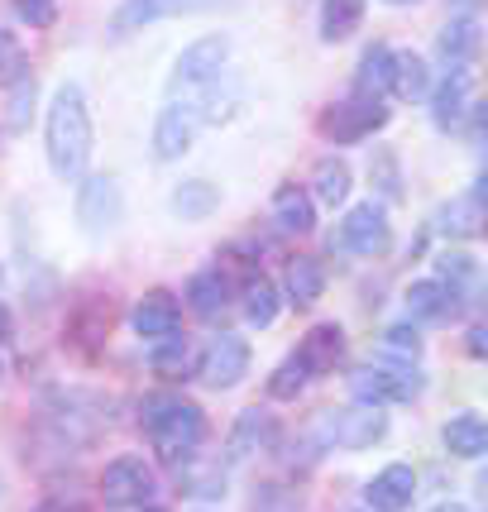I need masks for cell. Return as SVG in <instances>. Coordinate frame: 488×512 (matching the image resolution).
I'll return each mask as SVG.
<instances>
[{
	"instance_id": "1",
	"label": "cell",
	"mask_w": 488,
	"mask_h": 512,
	"mask_svg": "<svg viewBox=\"0 0 488 512\" xmlns=\"http://www.w3.org/2000/svg\"><path fill=\"white\" fill-rule=\"evenodd\" d=\"M44 149H48V168L63 182L82 178L91 158V111H87V91L77 82H63L53 91V106L44 120Z\"/></svg>"
},
{
	"instance_id": "2",
	"label": "cell",
	"mask_w": 488,
	"mask_h": 512,
	"mask_svg": "<svg viewBox=\"0 0 488 512\" xmlns=\"http://www.w3.org/2000/svg\"><path fill=\"white\" fill-rule=\"evenodd\" d=\"M139 426H144V436L154 441L163 465L192 460V455L201 450V441H206V412H201L197 402L168 398V393L144 398V407H139Z\"/></svg>"
},
{
	"instance_id": "3",
	"label": "cell",
	"mask_w": 488,
	"mask_h": 512,
	"mask_svg": "<svg viewBox=\"0 0 488 512\" xmlns=\"http://www.w3.org/2000/svg\"><path fill=\"white\" fill-rule=\"evenodd\" d=\"M216 115H221V87L216 91H178V96H168L163 111H158V120H154V158H163V163L182 158Z\"/></svg>"
},
{
	"instance_id": "4",
	"label": "cell",
	"mask_w": 488,
	"mask_h": 512,
	"mask_svg": "<svg viewBox=\"0 0 488 512\" xmlns=\"http://www.w3.org/2000/svg\"><path fill=\"white\" fill-rule=\"evenodd\" d=\"M383 431H388V417H383L378 407H369V402H359V407L326 412L311 436L326 450H369L374 441H383Z\"/></svg>"
},
{
	"instance_id": "5",
	"label": "cell",
	"mask_w": 488,
	"mask_h": 512,
	"mask_svg": "<svg viewBox=\"0 0 488 512\" xmlns=\"http://www.w3.org/2000/svg\"><path fill=\"white\" fill-rule=\"evenodd\" d=\"M225 63H230V44L221 34H206L192 48H182V58L173 63V77H168V96L178 91H216L225 77Z\"/></svg>"
},
{
	"instance_id": "6",
	"label": "cell",
	"mask_w": 488,
	"mask_h": 512,
	"mask_svg": "<svg viewBox=\"0 0 488 512\" xmlns=\"http://www.w3.org/2000/svg\"><path fill=\"white\" fill-rule=\"evenodd\" d=\"M230 0H120L111 15V39H130L139 29H149L158 20H178V15H206L221 10Z\"/></svg>"
},
{
	"instance_id": "7",
	"label": "cell",
	"mask_w": 488,
	"mask_h": 512,
	"mask_svg": "<svg viewBox=\"0 0 488 512\" xmlns=\"http://www.w3.org/2000/svg\"><path fill=\"white\" fill-rule=\"evenodd\" d=\"M388 125V106H383V96H350V101H340L331 111L321 115V134L331 139V144H359V139H369L374 130Z\"/></svg>"
},
{
	"instance_id": "8",
	"label": "cell",
	"mask_w": 488,
	"mask_h": 512,
	"mask_svg": "<svg viewBox=\"0 0 488 512\" xmlns=\"http://www.w3.org/2000/svg\"><path fill=\"white\" fill-rule=\"evenodd\" d=\"M350 388L369 407H398V402H412L422 393V374H412L402 364H369V369H359L350 379Z\"/></svg>"
},
{
	"instance_id": "9",
	"label": "cell",
	"mask_w": 488,
	"mask_h": 512,
	"mask_svg": "<svg viewBox=\"0 0 488 512\" xmlns=\"http://www.w3.org/2000/svg\"><path fill=\"white\" fill-rule=\"evenodd\" d=\"M154 493H158V479L139 455H120V460H111L106 474H101V498H106V508H144Z\"/></svg>"
},
{
	"instance_id": "10",
	"label": "cell",
	"mask_w": 488,
	"mask_h": 512,
	"mask_svg": "<svg viewBox=\"0 0 488 512\" xmlns=\"http://www.w3.org/2000/svg\"><path fill=\"white\" fill-rule=\"evenodd\" d=\"M335 245L350 249V254H364V259H374L383 249L393 245V225H388V211L374 206V201H364L355 206L345 221H340V235H335Z\"/></svg>"
},
{
	"instance_id": "11",
	"label": "cell",
	"mask_w": 488,
	"mask_h": 512,
	"mask_svg": "<svg viewBox=\"0 0 488 512\" xmlns=\"http://www.w3.org/2000/svg\"><path fill=\"white\" fill-rule=\"evenodd\" d=\"M197 374L206 388H235V383L249 374V340L244 335H216L211 345H206V355L197 359Z\"/></svg>"
},
{
	"instance_id": "12",
	"label": "cell",
	"mask_w": 488,
	"mask_h": 512,
	"mask_svg": "<svg viewBox=\"0 0 488 512\" xmlns=\"http://www.w3.org/2000/svg\"><path fill=\"white\" fill-rule=\"evenodd\" d=\"M77 221L87 225L91 235L111 230V225L125 221V192L115 178H87L82 192H77Z\"/></svg>"
},
{
	"instance_id": "13",
	"label": "cell",
	"mask_w": 488,
	"mask_h": 512,
	"mask_svg": "<svg viewBox=\"0 0 488 512\" xmlns=\"http://www.w3.org/2000/svg\"><path fill=\"white\" fill-rule=\"evenodd\" d=\"M130 326H134V335H139V340H154V345H158V340H168V335H178V326H182L178 297H173V292H163V288L144 292V297L134 302Z\"/></svg>"
},
{
	"instance_id": "14",
	"label": "cell",
	"mask_w": 488,
	"mask_h": 512,
	"mask_svg": "<svg viewBox=\"0 0 488 512\" xmlns=\"http://www.w3.org/2000/svg\"><path fill=\"white\" fill-rule=\"evenodd\" d=\"M278 441V422H273V412L264 407H244L235 426H230V441H225V455L230 460H249V455H259Z\"/></svg>"
},
{
	"instance_id": "15",
	"label": "cell",
	"mask_w": 488,
	"mask_h": 512,
	"mask_svg": "<svg viewBox=\"0 0 488 512\" xmlns=\"http://www.w3.org/2000/svg\"><path fill=\"white\" fill-rule=\"evenodd\" d=\"M345 355V331L335 326V321H321V326H311L302 335V345H297V364L307 369V379H321V374H331L335 364Z\"/></svg>"
},
{
	"instance_id": "16",
	"label": "cell",
	"mask_w": 488,
	"mask_h": 512,
	"mask_svg": "<svg viewBox=\"0 0 488 512\" xmlns=\"http://www.w3.org/2000/svg\"><path fill=\"white\" fill-rule=\"evenodd\" d=\"M412 493H417L412 465H388L369 479L364 503H369V512H402V508H412Z\"/></svg>"
},
{
	"instance_id": "17",
	"label": "cell",
	"mask_w": 488,
	"mask_h": 512,
	"mask_svg": "<svg viewBox=\"0 0 488 512\" xmlns=\"http://www.w3.org/2000/svg\"><path fill=\"white\" fill-rule=\"evenodd\" d=\"M469 87H474L469 67H450V77L431 91V120H436V130H460V120L469 115Z\"/></svg>"
},
{
	"instance_id": "18",
	"label": "cell",
	"mask_w": 488,
	"mask_h": 512,
	"mask_svg": "<svg viewBox=\"0 0 488 512\" xmlns=\"http://www.w3.org/2000/svg\"><path fill=\"white\" fill-rule=\"evenodd\" d=\"M235 302V283H230V273L225 268H201V273H192V283H187V307L197 316H221L225 307Z\"/></svg>"
},
{
	"instance_id": "19",
	"label": "cell",
	"mask_w": 488,
	"mask_h": 512,
	"mask_svg": "<svg viewBox=\"0 0 488 512\" xmlns=\"http://www.w3.org/2000/svg\"><path fill=\"white\" fill-rule=\"evenodd\" d=\"M479 44H484V29L474 15H455V20L441 29V39H436V53H441L450 67H469L479 58Z\"/></svg>"
},
{
	"instance_id": "20",
	"label": "cell",
	"mask_w": 488,
	"mask_h": 512,
	"mask_svg": "<svg viewBox=\"0 0 488 512\" xmlns=\"http://www.w3.org/2000/svg\"><path fill=\"white\" fill-rule=\"evenodd\" d=\"M445 450L450 455H460V460H479L488 450V422L479 412H460V417H450L445 422Z\"/></svg>"
},
{
	"instance_id": "21",
	"label": "cell",
	"mask_w": 488,
	"mask_h": 512,
	"mask_svg": "<svg viewBox=\"0 0 488 512\" xmlns=\"http://www.w3.org/2000/svg\"><path fill=\"white\" fill-rule=\"evenodd\" d=\"M273 221L283 225L288 235H311V225H316V206H311V197L297 187V182H288V187H278V192H273Z\"/></svg>"
},
{
	"instance_id": "22",
	"label": "cell",
	"mask_w": 488,
	"mask_h": 512,
	"mask_svg": "<svg viewBox=\"0 0 488 512\" xmlns=\"http://www.w3.org/2000/svg\"><path fill=\"white\" fill-rule=\"evenodd\" d=\"M455 312V297L445 288L441 278H422V283H412L407 288V316H417V321H441V316Z\"/></svg>"
},
{
	"instance_id": "23",
	"label": "cell",
	"mask_w": 488,
	"mask_h": 512,
	"mask_svg": "<svg viewBox=\"0 0 488 512\" xmlns=\"http://www.w3.org/2000/svg\"><path fill=\"white\" fill-rule=\"evenodd\" d=\"M326 292V268H321V259H292L288 264V302L292 307H311L316 297Z\"/></svg>"
},
{
	"instance_id": "24",
	"label": "cell",
	"mask_w": 488,
	"mask_h": 512,
	"mask_svg": "<svg viewBox=\"0 0 488 512\" xmlns=\"http://www.w3.org/2000/svg\"><path fill=\"white\" fill-rule=\"evenodd\" d=\"M216 206H221V187H216V182H206V178L182 182L178 192H173V211H178L182 221H206Z\"/></svg>"
},
{
	"instance_id": "25",
	"label": "cell",
	"mask_w": 488,
	"mask_h": 512,
	"mask_svg": "<svg viewBox=\"0 0 488 512\" xmlns=\"http://www.w3.org/2000/svg\"><path fill=\"white\" fill-rule=\"evenodd\" d=\"M364 24V0H321V39L340 44Z\"/></svg>"
},
{
	"instance_id": "26",
	"label": "cell",
	"mask_w": 488,
	"mask_h": 512,
	"mask_svg": "<svg viewBox=\"0 0 488 512\" xmlns=\"http://www.w3.org/2000/svg\"><path fill=\"white\" fill-rule=\"evenodd\" d=\"M154 374H158V379H168V383L192 379V374H197V355H192V345H187L182 335H168V340H158V350H154Z\"/></svg>"
},
{
	"instance_id": "27",
	"label": "cell",
	"mask_w": 488,
	"mask_h": 512,
	"mask_svg": "<svg viewBox=\"0 0 488 512\" xmlns=\"http://www.w3.org/2000/svg\"><path fill=\"white\" fill-rule=\"evenodd\" d=\"M388 91H393V96H402V101H417V96H426V91H431L426 58H417V53H393V82H388Z\"/></svg>"
},
{
	"instance_id": "28",
	"label": "cell",
	"mask_w": 488,
	"mask_h": 512,
	"mask_svg": "<svg viewBox=\"0 0 488 512\" xmlns=\"http://www.w3.org/2000/svg\"><path fill=\"white\" fill-rule=\"evenodd\" d=\"M393 82V48L374 44L364 58H359V72H355V91L359 96H383Z\"/></svg>"
},
{
	"instance_id": "29",
	"label": "cell",
	"mask_w": 488,
	"mask_h": 512,
	"mask_svg": "<svg viewBox=\"0 0 488 512\" xmlns=\"http://www.w3.org/2000/svg\"><path fill=\"white\" fill-rule=\"evenodd\" d=\"M316 187H311V192H316V201H321V206H340V201L350 197V168H345V163H340V158H321V163H316Z\"/></svg>"
},
{
	"instance_id": "30",
	"label": "cell",
	"mask_w": 488,
	"mask_h": 512,
	"mask_svg": "<svg viewBox=\"0 0 488 512\" xmlns=\"http://www.w3.org/2000/svg\"><path fill=\"white\" fill-rule=\"evenodd\" d=\"M240 302H244V321L249 326H273L278 321V292H273L268 278H249Z\"/></svg>"
},
{
	"instance_id": "31",
	"label": "cell",
	"mask_w": 488,
	"mask_h": 512,
	"mask_svg": "<svg viewBox=\"0 0 488 512\" xmlns=\"http://www.w3.org/2000/svg\"><path fill=\"white\" fill-rule=\"evenodd\" d=\"M479 221H484V197H479V187L445 206V230H450V235H465V240H474V235L484 230Z\"/></svg>"
},
{
	"instance_id": "32",
	"label": "cell",
	"mask_w": 488,
	"mask_h": 512,
	"mask_svg": "<svg viewBox=\"0 0 488 512\" xmlns=\"http://www.w3.org/2000/svg\"><path fill=\"white\" fill-rule=\"evenodd\" d=\"M178 474H182V484H187V493H197V498H221L225 493V469L221 465L201 469L197 455H192V460H182Z\"/></svg>"
},
{
	"instance_id": "33",
	"label": "cell",
	"mask_w": 488,
	"mask_h": 512,
	"mask_svg": "<svg viewBox=\"0 0 488 512\" xmlns=\"http://www.w3.org/2000/svg\"><path fill=\"white\" fill-rule=\"evenodd\" d=\"M29 77V58H24V44L15 29H0V87H15Z\"/></svg>"
},
{
	"instance_id": "34",
	"label": "cell",
	"mask_w": 488,
	"mask_h": 512,
	"mask_svg": "<svg viewBox=\"0 0 488 512\" xmlns=\"http://www.w3.org/2000/svg\"><path fill=\"white\" fill-rule=\"evenodd\" d=\"M307 369H302V364H297V355H288L283 359V364H278V369H273V379H268V393H273V398H297V393H302V388H307Z\"/></svg>"
},
{
	"instance_id": "35",
	"label": "cell",
	"mask_w": 488,
	"mask_h": 512,
	"mask_svg": "<svg viewBox=\"0 0 488 512\" xmlns=\"http://www.w3.org/2000/svg\"><path fill=\"white\" fill-rule=\"evenodd\" d=\"M479 278V268H474V259L469 254H445L441 259V283L450 288V297H460V288L465 283H474Z\"/></svg>"
},
{
	"instance_id": "36",
	"label": "cell",
	"mask_w": 488,
	"mask_h": 512,
	"mask_svg": "<svg viewBox=\"0 0 488 512\" xmlns=\"http://www.w3.org/2000/svg\"><path fill=\"white\" fill-rule=\"evenodd\" d=\"M15 15L29 29H48V24L58 20V0H15Z\"/></svg>"
},
{
	"instance_id": "37",
	"label": "cell",
	"mask_w": 488,
	"mask_h": 512,
	"mask_svg": "<svg viewBox=\"0 0 488 512\" xmlns=\"http://www.w3.org/2000/svg\"><path fill=\"white\" fill-rule=\"evenodd\" d=\"M29 111H34V77L15 82V96H10V130H24V125H29Z\"/></svg>"
},
{
	"instance_id": "38",
	"label": "cell",
	"mask_w": 488,
	"mask_h": 512,
	"mask_svg": "<svg viewBox=\"0 0 488 512\" xmlns=\"http://www.w3.org/2000/svg\"><path fill=\"white\" fill-rule=\"evenodd\" d=\"M383 345H388L393 355H407V359H417V355H422V335L412 331V326H393Z\"/></svg>"
},
{
	"instance_id": "39",
	"label": "cell",
	"mask_w": 488,
	"mask_h": 512,
	"mask_svg": "<svg viewBox=\"0 0 488 512\" xmlns=\"http://www.w3.org/2000/svg\"><path fill=\"white\" fill-rule=\"evenodd\" d=\"M484 326H469V355L474 359H484V350H488V340H484Z\"/></svg>"
},
{
	"instance_id": "40",
	"label": "cell",
	"mask_w": 488,
	"mask_h": 512,
	"mask_svg": "<svg viewBox=\"0 0 488 512\" xmlns=\"http://www.w3.org/2000/svg\"><path fill=\"white\" fill-rule=\"evenodd\" d=\"M34 512H77V503H67V498H48V503H39Z\"/></svg>"
},
{
	"instance_id": "41",
	"label": "cell",
	"mask_w": 488,
	"mask_h": 512,
	"mask_svg": "<svg viewBox=\"0 0 488 512\" xmlns=\"http://www.w3.org/2000/svg\"><path fill=\"white\" fill-rule=\"evenodd\" d=\"M10 335H15V321H10V307H5V302H0V345H5V340H10Z\"/></svg>"
},
{
	"instance_id": "42",
	"label": "cell",
	"mask_w": 488,
	"mask_h": 512,
	"mask_svg": "<svg viewBox=\"0 0 488 512\" xmlns=\"http://www.w3.org/2000/svg\"><path fill=\"white\" fill-rule=\"evenodd\" d=\"M431 512H469V508H460V503H436Z\"/></svg>"
},
{
	"instance_id": "43",
	"label": "cell",
	"mask_w": 488,
	"mask_h": 512,
	"mask_svg": "<svg viewBox=\"0 0 488 512\" xmlns=\"http://www.w3.org/2000/svg\"><path fill=\"white\" fill-rule=\"evenodd\" d=\"M388 5H417V0H388Z\"/></svg>"
},
{
	"instance_id": "44",
	"label": "cell",
	"mask_w": 488,
	"mask_h": 512,
	"mask_svg": "<svg viewBox=\"0 0 488 512\" xmlns=\"http://www.w3.org/2000/svg\"><path fill=\"white\" fill-rule=\"evenodd\" d=\"M144 512H163V508H144Z\"/></svg>"
},
{
	"instance_id": "45",
	"label": "cell",
	"mask_w": 488,
	"mask_h": 512,
	"mask_svg": "<svg viewBox=\"0 0 488 512\" xmlns=\"http://www.w3.org/2000/svg\"><path fill=\"white\" fill-rule=\"evenodd\" d=\"M0 278H5V268H0Z\"/></svg>"
}]
</instances>
